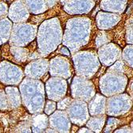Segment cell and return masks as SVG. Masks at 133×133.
<instances>
[{
  "instance_id": "1",
  "label": "cell",
  "mask_w": 133,
  "mask_h": 133,
  "mask_svg": "<svg viewBox=\"0 0 133 133\" xmlns=\"http://www.w3.org/2000/svg\"><path fill=\"white\" fill-rule=\"evenodd\" d=\"M62 52H64V49H62ZM65 52L66 53V54H69V52H68L66 50H65Z\"/></svg>"
}]
</instances>
